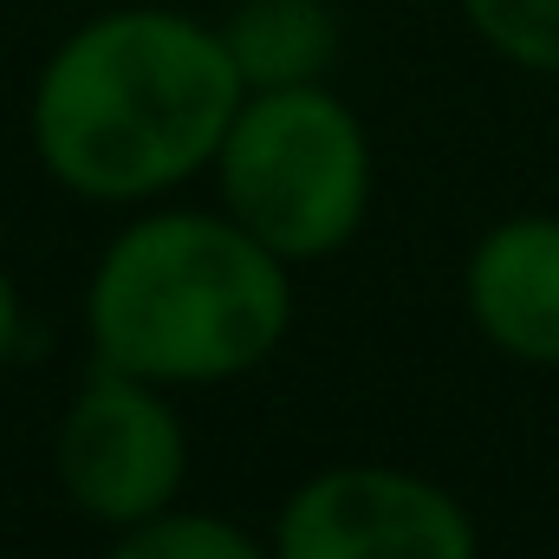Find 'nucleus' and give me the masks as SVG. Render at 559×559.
Listing matches in <instances>:
<instances>
[{
	"label": "nucleus",
	"mask_w": 559,
	"mask_h": 559,
	"mask_svg": "<svg viewBox=\"0 0 559 559\" xmlns=\"http://www.w3.org/2000/svg\"><path fill=\"white\" fill-rule=\"evenodd\" d=\"M215 33L248 92L325 85L338 66V46H345L332 0H235L215 20Z\"/></svg>",
	"instance_id": "nucleus-7"
},
{
	"label": "nucleus",
	"mask_w": 559,
	"mask_h": 559,
	"mask_svg": "<svg viewBox=\"0 0 559 559\" xmlns=\"http://www.w3.org/2000/svg\"><path fill=\"white\" fill-rule=\"evenodd\" d=\"M105 559H274L267 534L241 527L235 514L215 508H163L150 521H131L111 534Z\"/></svg>",
	"instance_id": "nucleus-8"
},
{
	"label": "nucleus",
	"mask_w": 559,
	"mask_h": 559,
	"mask_svg": "<svg viewBox=\"0 0 559 559\" xmlns=\"http://www.w3.org/2000/svg\"><path fill=\"white\" fill-rule=\"evenodd\" d=\"M209 176L222 195L215 209H228L286 267L345 254L378 195L371 131L332 85L248 92Z\"/></svg>",
	"instance_id": "nucleus-3"
},
{
	"label": "nucleus",
	"mask_w": 559,
	"mask_h": 559,
	"mask_svg": "<svg viewBox=\"0 0 559 559\" xmlns=\"http://www.w3.org/2000/svg\"><path fill=\"white\" fill-rule=\"evenodd\" d=\"M241 98L248 85L209 20L150 0L105 7L46 52L26 138L66 195L150 209L215 163Z\"/></svg>",
	"instance_id": "nucleus-1"
},
{
	"label": "nucleus",
	"mask_w": 559,
	"mask_h": 559,
	"mask_svg": "<svg viewBox=\"0 0 559 559\" xmlns=\"http://www.w3.org/2000/svg\"><path fill=\"white\" fill-rule=\"evenodd\" d=\"M267 547L274 559H481V527L436 475L338 462L280 501Z\"/></svg>",
	"instance_id": "nucleus-5"
},
{
	"label": "nucleus",
	"mask_w": 559,
	"mask_h": 559,
	"mask_svg": "<svg viewBox=\"0 0 559 559\" xmlns=\"http://www.w3.org/2000/svg\"><path fill=\"white\" fill-rule=\"evenodd\" d=\"M293 332V267L228 209H138L85 280L92 365L209 391L267 365Z\"/></svg>",
	"instance_id": "nucleus-2"
},
{
	"label": "nucleus",
	"mask_w": 559,
	"mask_h": 559,
	"mask_svg": "<svg viewBox=\"0 0 559 559\" xmlns=\"http://www.w3.org/2000/svg\"><path fill=\"white\" fill-rule=\"evenodd\" d=\"M462 306L501 358L559 371V215H501L468 248Z\"/></svg>",
	"instance_id": "nucleus-6"
},
{
	"label": "nucleus",
	"mask_w": 559,
	"mask_h": 559,
	"mask_svg": "<svg viewBox=\"0 0 559 559\" xmlns=\"http://www.w3.org/2000/svg\"><path fill=\"white\" fill-rule=\"evenodd\" d=\"M468 33L514 72L559 79V0H455Z\"/></svg>",
	"instance_id": "nucleus-9"
},
{
	"label": "nucleus",
	"mask_w": 559,
	"mask_h": 559,
	"mask_svg": "<svg viewBox=\"0 0 559 559\" xmlns=\"http://www.w3.org/2000/svg\"><path fill=\"white\" fill-rule=\"evenodd\" d=\"M20 332H26V306H20V280L13 267L0 261V371L13 365V352H20Z\"/></svg>",
	"instance_id": "nucleus-10"
},
{
	"label": "nucleus",
	"mask_w": 559,
	"mask_h": 559,
	"mask_svg": "<svg viewBox=\"0 0 559 559\" xmlns=\"http://www.w3.org/2000/svg\"><path fill=\"white\" fill-rule=\"evenodd\" d=\"M52 475L66 501L98 527H131L182 501L189 481V429L163 384L92 365L52 429Z\"/></svg>",
	"instance_id": "nucleus-4"
}]
</instances>
